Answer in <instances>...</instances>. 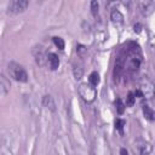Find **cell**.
I'll return each instance as SVG.
<instances>
[{"instance_id": "cell-14", "label": "cell", "mask_w": 155, "mask_h": 155, "mask_svg": "<svg viewBox=\"0 0 155 155\" xmlns=\"http://www.w3.org/2000/svg\"><path fill=\"white\" fill-rule=\"evenodd\" d=\"M90 6H91V12H92V15H93V16H97V13H98V8H99V4H98V1L92 0L91 4H90Z\"/></svg>"}, {"instance_id": "cell-15", "label": "cell", "mask_w": 155, "mask_h": 155, "mask_svg": "<svg viewBox=\"0 0 155 155\" xmlns=\"http://www.w3.org/2000/svg\"><path fill=\"white\" fill-rule=\"evenodd\" d=\"M134 99H136V96L133 92H128L127 94V98H126V105L127 107H132L134 104Z\"/></svg>"}, {"instance_id": "cell-16", "label": "cell", "mask_w": 155, "mask_h": 155, "mask_svg": "<svg viewBox=\"0 0 155 155\" xmlns=\"http://www.w3.org/2000/svg\"><path fill=\"white\" fill-rule=\"evenodd\" d=\"M115 104H116V111H117L119 114H122V113L125 111V104L122 103V101H121L120 98H117V99L115 101Z\"/></svg>"}, {"instance_id": "cell-12", "label": "cell", "mask_w": 155, "mask_h": 155, "mask_svg": "<svg viewBox=\"0 0 155 155\" xmlns=\"http://www.w3.org/2000/svg\"><path fill=\"white\" fill-rule=\"evenodd\" d=\"M88 80H90V84H91L92 86H97V85L99 84V75H98V73H97V71L91 73Z\"/></svg>"}, {"instance_id": "cell-7", "label": "cell", "mask_w": 155, "mask_h": 155, "mask_svg": "<svg viewBox=\"0 0 155 155\" xmlns=\"http://www.w3.org/2000/svg\"><path fill=\"white\" fill-rule=\"evenodd\" d=\"M47 61H48V64H50V68L52 70H56L59 65V58L56 53H48L47 56Z\"/></svg>"}, {"instance_id": "cell-8", "label": "cell", "mask_w": 155, "mask_h": 155, "mask_svg": "<svg viewBox=\"0 0 155 155\" xmlns=\"http://www.w3.org/2000/svg\"><path fill=\"white\" fill-rule=\"evenodd\" d=\"M0 91L2 96L7 94V92L10 91V81H7V79L4 75H1L0 78Z\"/></svg>"}, {"instance_id": "cell-6", "label": "cell", "mask_w": 155, "mask_h": 155, "mask_svg": "<svg viewBox=\"0 0 155 155\" xmlns=\"http://www.w3.org/2000/svg\"><path fill=\"white\" fill-rule=\"evenodd\" d=\"M110 19H111V22L114 23V24H122V22H124V16H122V13L119 11V10H113L111 11V13H110Z\"/></svg>"}, {"instance_id": "cell-10", "label": "cell", "mask_w": 155, "mask_h": 155, "mask_svg": "<svg viewBox=\"0 0 155 155\" xmlns=\"http://www.w3.org/2000/svg\"><path fill=\"white\" fill-rule=\"evenodd\" d=\"M34 54H35L36 63H38L39 65H44V64H45V56H44L42 50L39 47V48H38V52H34Z\"/></svg>"}, {"instance_id": "cell-20", "label": "cell", "mask_w": 155, "mask_h": 155, "mask_svg": "<svg viewBox=\"0 0 155 155\" xmlns=\"http://www.w3.org/2000/svg\"><path fill=\"white\" fill-rule=\"evenodd\" d=\"M133 30H134L136 33H140V30H142V25H140L139 23L134 24V27H133Z\"/></svg>"}, {"instance_id": "cell-9", "label": "cell", "mask_w": 155, "mask_h": 155, "mask_svg": "<svg viewBox=\"0 0 155 155\" xmlns=\"http://www.w3.org/2000/svg\"><path fill=\"white\" fill-rule=\"evenodd\" d=\"M143 113H144V116H145L147 120H149V121H155V111H154L150 107L144 105V107H143Z\"/></svg>"}, {"instance_id": "cell-21", "label": "cell", "mask_w": 155, "mask_h": 155, "mask_svg": "<svg viewBox=\"0 0 155 155\" xmlns=\"http://www.w3.org/2000/svg\"><path fill=\"white\" fill-rule=\"evenodd\" d=\"M134 96H138L139 98H142V97H144V96H143V92H142L140 90H137V91L134 92Z\"/></svg>"}, {"instance_id": "cell-11", "label": "cell", "mask_w": 155, "mask_h": 155, "mask_svg": "<svg viewBox=\"0 0 155 155\" xmlns=\"http://www.w3.org/2000/svg\"><path fill=\"white\" fill-rule=\"evenodd\" d=\"M73 74H74V78H75L76 80H80V79L82 78L84 70H82V68H81L80 65H75V67L73 68Z\"/></svg>"}, {"instance_id": "cell-17", "label": "cell", "mask_w": 155, "mask_h": 155, "mask_svg": "<svg viewBox=\"0 0 155 155\" xmlns=\"http://www.w3.org/2000/svg\"><path fill=\"white\" fill-rule=\"evenodd\" d=\"M86 52H87V48H86L84 45H78V46H76V53H78L81 58H82V57H85Z\"/></svg>"}, {"instance_id": "cell-5", "label": "cell", "mask_w": 155, "mask_h": 155, "mask_svg": "<svg viewBox=\"0 0 155 155\" xmlns=\"http://www.w3.org/2000/svg\"><path fill=\"white\" fill-rule=\"evenodd\" d=\"M42 104H44V107H46V108H47L48 110H51V111H54V110H56L54 99H53V97L50 96V94L44 96V98H42Z\"/></svg>"}, {"instance_id": "cell-18", "label": "cell", "mask_w": 155, "mask_h": 155, "mask_svg": "<svg viewBox=\"0 0 155 155\" xmlns=\"http://www.w3.org/2000/svg\"><path fill=\"white\" fill-rule=\"evenodd\" d=\"M150 150H151V147H150V144H143V145H140V154L142 155H148L149 153H150Z\"/></svg>"}, {"instance_id": "cell-2", "label": "cell", "mask_w": 155, "mask_h": 155, "mask_svg": "<svg viewBox=\"0 0 155 155\" xmlns=\"http://www.w3.org/2000/svg\"><path fill=\"white\" fill-rule=\"evenodd\" d=\"M79 93H80L81 98L85 102H87V103L93 102L94 98H96V96H97L96 88L91 84H80L79 85Z\"/></svg>"}, {"instance_id": "cell-4", "label": "cell", "mask_w": 155, "mask_h": 155, "mask_svg": "<svg viewBox=\"0 0 155 155\" xmlns=\"http://www.w3.org/2000/svg\"><path fill=\"white\" fill-rule=\"evenodd\" d=\"M139 90L143 92V96L151 97L154 94V85L149 80H143L142 84H140V88Z\"/></svg>"}, {"instance_id": "cell-22", "label": "cell", "mask_w": 155, "mask_h": 155, "mask_svg": "<svg viewBox=\"0 0 155 155\" xmlns=\"http://www.w3.org/2000/svg\"><path fill=\"white\" fill-rule=\"evenodd\" d=\"M120 155H128V153H127V150H126L125 148H122V149L120 150Z\"/></svg>"}, {"instance_id": "cell-19", "label": "cell", "mask_w": 155, "mask_h": 155, "mask_svg": "<svg viewBox=\"0 0 155 155\" xmlns=\"http://www.w3.org/2000/svg\"><path fill=\"white\" fill-rule=\"evenodd\" d=\"M124 126H125V121H124V120L117 119V120L115 121V127H116V130H119L121 133H122V128H124Z\"/></svg>"}, {"instance_id": "cell-1", "label": "cell", "mask_w": 155, "mask_h": 155, "mask_svg": "<svg viewBox=\"0 0 155 155\" xmlns=\"http://www.w3.org/2000/svg\"><path fill=\"white\" fill-rule=\"evenodd\" d=\"M8 73L11 75V78H13L16 81H19V82L28 81V74H27L25 69L16 62L8 63Z\"/></svg>"}, {"instance_id": "cell-3", "label": "cell", "mask_w": 155, "mask_h": 155, "mask_svg": "<svg viewBox=\"0 0 155 155\" xmlns=\"http://www.w3.org/2000/svg\"><path fill=\"white\" fill-rule=\"evenodd\" d=\"M29 2L27 0H12L7 5V12L8 13H21L28 7Z\"/></svg>"}, {"instance_id": "cell-13", "label": "cell", "mask_w": 155, "mask_h": 155, "mask_svg": "<svg viewBox=\"0 0 155 155\" xmlns=\"http://www.w3.org/2000/svg\"><path fill=\"white\" fill-rule=\"evenodd\" d=\"M53 42H54V45H56L59 50H64L65 44H64V40H63L62 38H59V36H54V38H53Z\"/></svg>"}]
</instances>
